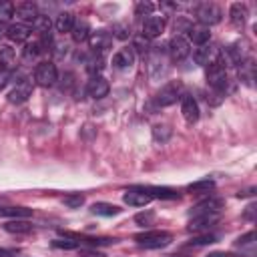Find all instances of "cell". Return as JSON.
Segmentation results:
<instances>
[{"mask_svg":"<svg viewBox=\"0 0 257 257\" xmlns=\"http://www.w3.org/2000/svg\"><path fill=\"white\" fill-rule=\"evenodd\" d=\"M181 112H183V116H185V120L189 124L199 120V104H197L193 94L183 92V96H181Z\"/></svg>","mask_w":257,"mask_h":257,"instance_id":"8fae6325","label":"cell"},{"mask_svg":"<svg viewBox=\"0 0 257 257\" xmlns=\"http://www.w3.org/2000/svg\"><path fill=\"white\" fill-rule=\"evenodd\" d=\"M122 209L118 205H112V203H106V201H96L90 205V213L94 215H100V217H114L118 215Z\"/></svg>","mask_w":257,"mask_h":257,"instance_id":"d6986e66","label":"cell"},{"mask_svg":"<svg viewBox=\"0 0 257 257\" xmlns=\"http://www.w3.org/2000/svg\"><path fill=\"white\" fill-rule=\"evenodd\" d=\"M82 60H84V66H86V72L88 74H92V76H98V72L104 68V58L102 56H98V54H86V56H82Z\"/></svg>","mask_w":257,"mask_h":257,"instance_id":"44dd1931","label":"cell"},{"mask_svg":"<svg viewBox=\"0 0 257 257\" xmlns=\"http://www.w3.org/2000/svg\"><path fill=\"white\" fill-rule=\"evenodd\" d=\"M153 221H155V213L153 211H145V213H137L135 215V223L141 225V227H149V225H153Z\"/></svg>","mask_w":257,"mask_h":257,"instance_id":"f35d334b","label":"cell"},{"mask_svg":"<svg viewBox=\"0 0 257 257\" xmlns=\"http://www.w3.org/2000/svg\"><path fill=\"white\" fill-rule=\"evenodd\" d=\"M219 235L215 233H203V235H197L189 241V245H195V247H201V245H211V243H217Z\"/></svg>","mask_w":257,"mask_h":257,"instance_id":"836d02e7","label":"cell"},{"mask_svg":"<svg viewBox=\"0 0 257 257\" xmlns=\"http://www.w3.org/2000/svg\"><path fill=\"white\" fill-rule=\"evenodd\" d=\"M74 14L72 12H60L58 16H56V22H54V28L58 30V32H70L72 30V26H74Z\"/></svg>","mask_w":257,"mask_h":257,"instance_id":"484cf974","label":"cell"},{"mask_svg":"<svg viewBox=\"0 0 257 257\" xmlns=\"http://www.w3.org/2000/svg\"><path fill=\"white\" fill-rule=\"evenodd\" d=\"M161 8H163V10H167V12H173V10H177V8H179V4H173V2H163V4H161Z\"/></svg>","mask_w":257,"mask_h":257,"instance_id":"7dc6e473","label":"cell"},{"mask_svg":"<svg viewBox=\"0 0 257 257\" xmlns=\"http://www.w3.org/2000/svg\"><path fill=\"white\" fill-rule=\"evenodd\" d=\"M88 44H90V52H92V54L102 56V54L110 48L112 36H110L108 32H104V30H98V32H92V34L88 36Z\"/></svg>","mask_w":257,"mask_h":257,"instance_id":"ba28073f","label":"cell"},{"mask_svg":"<svg viewBox=\"0 0 257 257\" xmlns=\"http://www.w3.org/2000/svg\"><path fill=\"white\" fill-rule=\"evenodd\" d=\"M253 193H255V187H251V189H245V191H239V193H237V197H239V199H241V197H251Z\"/></svg>","mask_w":257,"mask_h":257,"instance_id":"c3c4849f","label":"cell"},{"mask_svg":"<svg viewBox=\"0 0 257 257\" xmlns=\"http://www.w3.org/2000/svg\"><path fill=\"white\" fill-rule=\"evenodd\" d=\"M14 255V251H10V249H4V247H0V257H12Z\"/></svg>","mask_w":257,"mask_h":257,"instance_id":"681fc988","label":"cell"},{"mask_svg":"<svg viewBox=\"0 0 257 257\" xmlns=\"http://www.w3.org/2000/svg\"><path fill=\"white\" fill-rule=\"evenodd\" d=\"M34 80L38 86H52L56 80H58V70H56V64L50 62V60H42L36 64V70H34Z\"/></svg>","mask_w":257,"mask_h":257,"instance_id":"3957f363","label":"cell"},{"mask_svg":"<svg viewBox=\"0 0 257 257\" xmlns=\"http://www.w3.org/2000/svg\"><path fill=\"white\" fill-rule=\"evenodd\" d=\"M223 66H241L243 62V50L239 48V44H229L221 50V58Z\"/></svg>","mask_w":257,"mask_h":257,"instance_id":"5bb4252c","label":"cell"},{"mask_svg":"<svg viewBox=\"0 0 257 257\" xmlns=\"http://www.w3.org/2000/svg\"><path fill=\"white\" fill-rule=\"evenodd\" d=\"M62 203H64L68 209H78V207H82V203H84V195H80V193H70V195H66V197L62 199Z\"/></svg>","mask_w":257,"mask_h":257,"instance_id":"d590c367","label":"cell"},{"mask_svg":"<svg viewBox=\"0 0 257 257\" xmlns=\"http://www.w3.org/2000/svg\"><path fill=\"white\" fill-rule=\"evenodd\" d=\"M253 217H255V203H251V205H247V209H245V219H249V221H253Z\"/></svg>","mask_w":257,"mask_h":257,"instance_id":"bcb514c9","label":"cell"},{"mask_svg":"<svg viewBox=\"0 0 257 257\" xmlns=\"http://www.w3.org/2000/svg\"><path fill=\"white\" fill-rule=\"evenodd\" d=\"M207 257H239V255L229 253V251H213V253H209Z\"/></svg>","mask_w":257,"mask_h":257,"instance_id":"f6af8a7d","label":"cell"},{"mask_svg":"<svg viewBox=\"0 0 257 257\" xmlns=\"http://www.w3.org/2000/svg\"><path fill=\"white\" fill-rule=\"evenodd\" d=\"M193 58H195V62H197V64L207 66V64L213 60V48H211L209 44H201V46H197V48H195Z\"/></svg>","mask_w":257,"mask_h":257,"instance_id":"4316f807","label":"cell"},{"mask_svg":"<svg viewBox=\"0 0 257 257\" xmlns=\"http://www.w3.org/2000/svg\"><path fill=\"white\" fill-rule=\"evenodd\" d=\"M42 50H44V48H42L40 40H32V42H26V46H24L22 54H24V58H26V60H32V58H36Z\"/></svg>","mask_w":257,"mask_h":257,"instance_id":"4dcf8cb0","label":"cell"},{"mask_svg":"<svg viewBox=\"0 0 257 257\" xmlns=\"http://www.w3.org/2000/svg\"><path fill=\"white\" fill-rule=\"evenodd\" d=\"M133 62H135V52H133V48H120V50L112 56V66L118 68V70L131 68Z\"/></svg>","mask_w":257,"mask_h":257,"instance_id":"ac0fdd59","label":"cell"},{"mask_svg":"<svg viewBox=\"0 0 257 257\" xmlns=\"http://www.w3.org/2000/svg\"><path fill=\"white\" fill-rule=\"evenodd\" d=\"M112 36L118 38V40H126L131 36V26L126 22H116L112 26Z\"/></svg>","mask_w":257,"mask_h":257,"instance_id":"e575fe53","label":"cell"},{"mask_svg":"<svg viewBox=\"0 0 257 257\" xmlns=\"http://www.w3.org/2000/svg\"><path fill=\"white\" fill-rule=\"evenodd\" d=\"M135 241H137V245H141L145 249H161L173 241V235L169 231L153 229V231H145V233L135 235Z\"/></svg>","mask_w":257,"mask_h":257,"instance_id":"6da1fadb","label":"cell"},{"mask_svg":"<svg viewBox=\"0 0 257 257\" xmlns=\"http://www.w3.org/2000/svg\"><path fill=\"white\" fill-rule=\"evenodd\" d=\"M2 227H4V231L14 233V235H26V233L32 231V225L28 221H24V219H12V221L4 223Z\"/></svg>","mask_w":257,"mask_h":257,"instance_id":"603a6c76","label":"cell"},{"mask_svg":"<svg viewBox=\"0 0 257 257\" xmlns=\"http://www.w3.org/2000/svg\"><path fill=\"white\" fill-rule=\"evenodd\" d=\"M219 221H221V213L197 215V217H191V221L187 225V231H191V233H209V229H213Z\"/></svg>","mask_w":257,"mask_h":257,"instance_id":"5b68a950","label":"cell"},{"mask_svg":"<svg viewBox=\"0 0 257 257\" xmlns=\"http://www.w3.org/2000/svg\"><path fill=\"white\" fill-rule=\"evenodd\" d=\"M14 16V4L12 2H0V22H6Z\"/></svg>","mask_w":257,"mask_h":257,"instance_id":"60d3db41","label":"cell"},{"mask_svg":"<svg viewBox=\"0 0 257 257\" xmlns=\"http://www.w3.org/2000/svg\"><path fill=\"white\" fill-rule=\"evenodd\" d=\"M70 34H72V40H74V42H84V40H88V36H90V26H88V22H86L84 18L74 20V26H72Z\"/></svg>","mask_w":257,"mask_h":257,"instance_id":"ffe728a7","label":"cell"},{"mask_svg":"<svg viewBox=\"0 0 257 257\" xmlns=\"http://www.w3.org/2000/svg\"><path fill=\"white\" fill-rule=\"evenodd\" d=\"M247 16H249V10L243 2H233L231 8H229V20L235 28H243L245 22H247Z\"/></svg>","mask_w":257,"mask_h":257,"instance_id":"2e32d148","label":"cell"},{"mask_svg":"<svg viewBox=\"0 0 257 257\" xmlns=\"http://www.w3.org/2000/svg\"><path fill=\"white\" fill-rule=\"evenodd\" d=\"M187 32H189V38H191L195 44H199V46H201V44H207L209 38H211V32H209L207 26H193V24H191Z\"/></svg>","mask_w":257,"mask_h":257,"instance_id":"cb8c5ba5","label":"cell"},{"mask_svg":"<svg viewBox=\"0 0 257 257\" xmlns=\"http://www.w3.org/2000/svg\"><path fill=\"white\" fill-rule=\"evenodd\" d=\"M151 195L149 193H145V189L143 187H133V189H128L124 195H122V201L126 203V205H131V207H145L147 203H151Z\"/></svg>","mask_w":257,"mask_h":257,"instance_id":"4fadbf2b","label":"cell"},{"mask_svg":"<svg viewBox=\"0 0 257 257\" xmlns=\"http://www.w3.org/2000/svg\"><path fill=\"white\" fill-rule=\"evenodd\" d=\"M163 30H165V16H155V14H151V16L145 18V22H143V32H141V34L151 40V38L161 36Z\"/></svg>","mask_w":257,"mask_h":257,"instance_id":"9c48e42d","label":"cell"},{"mask_svg":"<svg viewBox=\"0 0 257 257\" xmlns=\"http://www.w3.org/2000/svg\"><path fill=\"white\" fill-rule=\"evenodd\" d=\"M223 205H225L223 199H219V197H209V199L197 203V205L191 209L189 215H191V217H197V215H207V213H221Z\"/></svg>","mask_w":257,"mask_h":257,"instance_id":"30bf717a","label":"cell"},{"mask_svg":"<svg viewBox=\"0 0 257 257\" xmlns=\"http://www.w3.org/2000/svg\"><path fill=\"white\" fill-rule=\"evenodd\" d=\"M155 10V4L153 2H147V0H141L135 4V14L137 16H151Z\"/></svg>","mask_w":257,"mask_h":257,"instance_id":"8d00e7d4","label":"cell"},{"mask_svg":"<svg viewBox=\"0 0 257 257\" xmlns=\"http://www.w3.org/2000/svg\"><path fill=\"white\" fill-rule=\"evenodd\" d=\"M10 76H12V70L0 64V90H2V88H4L8 82H10Z\"/></svg>","mask_w":257,"mask_h":257,"instance_id":"7bdbcfd3","label":"cell"},{"mask_svg":"<svg viewBox=\"0 0 257 257\" xmlns=\"http://www.w3.org/2000/svg\"><path fill=\"white\" fill-rule=\"evenodd\" d=\"M32 80L30 78H22V80H18L16 82V86L8 92V102H12V104H22V102H26L28 98H30V94H32Z\"/></svg>","mask_w":257,"mask_h":257,"instance_id":"52a82bcc","label":"cell"},{"mask_svg":"<svg viewBox=\"0 0 257 257\" xmlns=\"http://www.w3.org/2000/svg\"><path fill=\"white\" fill-rule=\"evenodd\" d=\"M32 215V209L28 207H0V217H10V219H28Z\"/></svg>","mask_w":257,"mask_h":257,"instance_id":"d4e9b609","label":"cell"},{"mask_svg":"<svg viewBox=\"0 0 257 257\" xmlns=\"http://www.w3.org/2000/svg\"><path fill=\"white\" fill-rule=\"evenodd\" d=\"M195 14H197V20L203 26H207V28L213 26V24H217V22H221V16H223L221 8L215 2H203V4H199L197 10H195Z\"/></svg>","mask_w":257,"mask_h":257,"instance_id":"277c9868","label":"cell"},{"mask_svg":"<svg viewBox=\"0 0 257 257\" xmlns=\"http://www.w3.org/2000/svg\"><path fill=\"white\" fill-rule=\"evenodd\" d=\"M80 243L70 239V237H64V239H52V247L56 249H76Z\"/></svg>","mask_w":257,"mask_h":257,"instance_id":"ab89813d","label":"cell"},{"mask_svg":"<svg viewBox=\"0 0 257 257\" xmlns=\"http://www.w3.org/2000/svg\"><path fill=\"white\" fill-rule=\"evenodd\" d=\"M135 50H137L141 56L149 54V52H151V42H149V38H145L143 34L135 36V38H133V52H135Z\"/></svg>","mask_w":257,"mask_h":257,"instance_id":"f546056e","label":"cell"},{"mask_svg":"<svg viewBox=\"0 0 257 257\" xmlns=\"http://www.w3.org/2000/svg\"><path fill=\"white\" fill-rule=\"evenodd\" d=\"M78 257H106L98 249H78Z\"/></svg>","mask_w":257,"mask_h":257,"instance_id":"ee69618b","label":"cell"},{"mask_svg":"<svg viewBox=\"0 0 257 257\" xmlns=\"http://www.w3.org/2000/svg\"><path fill=\"white\" fill-rule=\"evenodd\" d=\"M108 80L104 78V76H92L90 80H88V84H86V92H88V96L90 98H104L106 94H108Z\"/></svg>","mask_w":257,"mask_h":257,"instance_id":"7c38bea8","label":"cell"},{"mask_svg":"<svg viewBox=\"0 0 257 257\" xmlns=\"http://www.w3.org/2000/svg\"><path fill=\"white\" fill-rule=\"evenodd\" d=\"M14 62H16V52H14V48H12L10 44H0V64L12 70Z\"/></svg>","mask_w":257,"mask_h":257,"instance_id":"83f0119b","label":"cell"},{"mask_svg":"<svg viewBox=\"0 0 257 257\" xmlns=\"http://www.w3.org/2000/svg\"><path fill=\"white\" fill-rule=\"evenodd\" d=\"M68 42H64V40H56V42H52V52H54V58L56 60H62L66 54H68Z\"/></svg>","mask_w":257,"mask_h":257,"instance_id":"74e56055","label":"cell"},{"mask_svg":"<svg viewBox=\"0 0 257 257\" xmlns=\"http://www.w3.org/2000/svg\"><path fill=\"white\" fill-rule=\"evenodd\" d=\"M30 32H32V28H30L28 24H22V22H12V24L4 30V34H6L12 42H26L28 36H30Z\"/></svg>","mask_w":257,"mask_h":257,"instance_id":"9a60e30c","label":"cell"},{"mask_svg":"<svg viewBox=\"0 0 257 257\" xmlns=\"http://www.w3.org/2000/svg\"><path fill=\"white\" fill-rule=\"evenodd\" d=\"M213 189H215V181L213 179H201V181H195V183L187 185L189 193H209Z\"/></svg>","mask_w":257,"mask_h":257,"instance_id":"f1b7e54d","label":"cell"},{"mask_svg":"<svg viewBox=\"0 0 257 257\" xmlns=\"http://www.w3.org/2000/svg\"><path fill=\"white\" fill-rule=\"evenodd\" d=\"M167 50H169V56H171V60H175V62H181V60H185V58L189 56V52H191V42H189L185 36H181V34H175V36L169 40V46H167Z\"/></svg>","mask_w":257,"mask_h":257,"instance_id":"8992f818","label":"cell"},{"mask_svg":"<svg viewBox=\"0 0 257 257\" xmlns=\"http://www.w3.org/2000/svg\"><path fill=\"white\" fill-rule=\"evenodd\" d=\"M171 126H167V124H155L153 126V139L157 141V143H167L169 139H171Z\"/></svg>","mask_w":257,"mask_h":257,"instance_id":"1f68e13d","label":"cell"},{"mask_svg":"<svg viewBox=\"0 0 257 257\" xmlns=\"http://www.w3.org/2000/svg\"><path fill=\"white\" fill-rule=\"evenodd\" d=\"M50 26H52V22H50V18H48L46 14H38L36 20L32 22V28H34L36 32H40V34L50 32Z\"/></svg>","mask_w":257,"mask_h":257,"instance_id":"d6a6232c","label":"cell"},{"mask_svg":"<svg viewBox=\"0 0 257 257\" xmlns=\"http://www.w3.org/2000/svg\"><path fill=\"white\" fill-rule=\"evenodd\" d=\"M255 239H257V235H255V231L251 229L249 233H245V235H241L237 241H235V245L237 247H251L253 243H255Z\"/></svg>","mask_w":257,"mask_h":257,"instance_id":"b9f144b4","label":"cell"},{"mask_svg":"<svg viewBox=\"0 0 257 257\" xmlns=\"http://www.w3.org/2000/svg\"><path fill=\"white\" fill-rule=\"evenodd\" d=\"M145 193H149L153 199H167V201H175L179 199V193L175 189H169V187H143Z\"/></svg>","mask_w":257,"mask_h":257,"instance_id":"7402d4cb","label":"cell"},{"mask_svg":"<svg viewBox=\"0 0 257 257\" xmlns=\"http://www.w3.org/2000/svg\"><path fill=\"white\" fill-rule=\"evenodd\" d=\"M181 96H183V84H181L179 80H169L167 84L161 86V90L157 92L155 100H157L159 106H171V104H175Z\"/></svg>","mask_w":257,"mask_h":257,"instance_id":"7a4b0ae2","label":"cell"},{"mask_svg":"<svg viewBox=\"0 0 257 257\" xmlns=\"http://www.w3.org/2000/svg\"><path fill=\"white\" fill-rule=\"evenodd\" d=\"M14 10H16V16L20 18V22H22V24H28V26H30V24L36 20V16L40 14L38 8H36V4H32V2H22V4H18Z\"/></svg>","mask_w":257,"mask_h":257,"instance_id":"e0dca14e","label":"cell"}]
</instances>
